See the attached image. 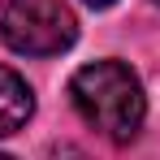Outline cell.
Listing matches in <instances>:
<instances>
[{
    "mask_svg": "<svg viewBox=\"0 0 160 160\" xmlns=\"http://www.w3.org/2000/svg\"><path fill=\"white\" fill-rule=\"evenodd\" d=\"M69 100H74L82 121L95 126L112 143L138 138L143 117H147L143 82L121 61H91V65H82L78 74L69 78Z\"/></svg>",
    "mask_w": 160,
    "mask_h": 160,
    "instance_id": "obj_1",
    "label": "cell"
},
{
    "mask_svg": "<svg viewBox=\"0 0 160 160\" xmlns=\"http://www.w3.org/2000/svg\"><path fill=\"white\" fill-rule=\"evenodd\" d=\"M0 39L22 56H56L74 48L78 18L65 0H4L0 4Z\"/></svg>",
    "mask_w": 160,
    "mask_h": 160,
    "instance_id": "obj_2",
    "label": "cell"
},
{
    "mask_svg": "<svg viewBox=\"0 0 160 160\" xmlns=\"http://www.w3.org/2000/svg\"><path fill=\"white\" fill-rule=\"evenodd\" d=\"M30 117H35V91L26 87V78L18 69L0 65V138L18 134Z\"/></svg>",
    "mask_w": 160,
    "mask_h": 160,
    "instance_id": "obj_3",
    "label": "cell"
},
{
    "mask_svg": "<svg viewBox=\"0 0 160 160\" xmlns=\"http://www.w3.org/2000/svg\"><path fill=\"white\" fill-rule=\"evenodd\" d=\"M48 160H87L78 152V147H69V143H52V147H48Z\"/></svg>",
    "mask_w": 160,
    "mask_h": 160,
    "instance_id": "obj_4",
    "label": "cell"
},
{
    "mask_svg": "<svg viewBox=\"0 0 160 160\" xmlns=\"http://www.w3.org/2000/svg\"><path fill=\"white\" fill-rule=\"evenodd\" d=\"M82 4H91V9H108V4H117V0H82Z\"/></svg>",
    "mask_w": 160,
    "mask_h": 160,
    "instance_id": "obj_5",
    "label": "cell"
},
{
    "mask_svg": "<svg viewBox=\"0 0 160 160\" xmlns=\"http://www.w3.org/2000/svg\"><path fill=\"white\" fill-rule=\"evenodd\" d=\"M0 160H13V156H4V152H0Z\"/></svg>",
    "mask_w": 160,
    "mask_h": 160,
    "instance_id": "obj_6",
    "label": "cell"
},
{
    "mask_svg": "<svg viewBox=\"0 0 160 160\" xmlns=\"http://www.w3.org/2000/svg\"><path fill=\"white\" fill-rule=\"evenodd\" d=\"M156 4H160V0H156Z\"/></svg>",
    "mask_w": 160,
    "mask_h": 160,
    "instance_id": "obj_7",
    "label": "cell"
}]
</instances>
